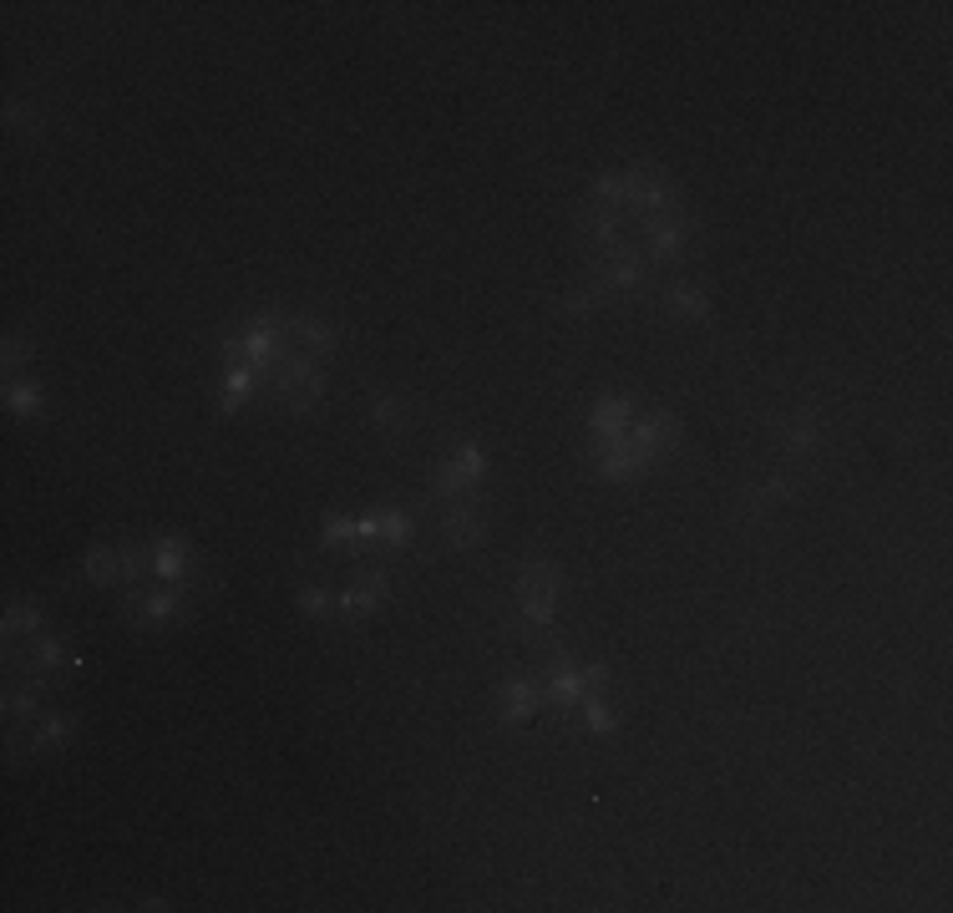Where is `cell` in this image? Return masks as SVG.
I'll list each match as a JSON object with an SVG mask.
<instances>
[{"instance_id": "14", "label": "cell", "mask_w": 953, "mask_h": 913, "mask_svg": "<svg viewBox=\"0 0 953 913\" xmlns=\"http://www.w3.org/2000/svg\"><path fill=\"white\" fill-rule=\"evenodd\" d=\"M76 737V716H66V710H57V716H46L36 731H30V756L41 752H61V746H72Z\"/></svg>"}, {"instance_id": "18", "label": "cell", "mask_w": 953, "mask_h": 913, "mask_svg": "<svg viewBox=\"0 0 953 913\" xmlns=\"http://www.w3.org/2000/svg\"><path fill=\"white\" fill-rule=\"evenodd\" d=\"M411 538H416V523H411L406 508H396V513H376V538H370V544H381V548H411Z\"/></svg>"}, {"instance_id": "26", "label": "cell", "mask_w": 953, "mask_h": 913, "mask_svg": "<svg viewBox=\"0 0 953 913\" xmlns=\"http://www.w3.org/2000/svg\"><path fill=\"white\" fill-rule=\"evenodd\" d=\"M26 361H30V345H26V336L15 330V336L5 340V361H0V366H5V381H11V376H21V366H26Z\"/></svg>"}, {"instance_id": "1", "label": "cell", "mask_w": 953, "mask_h": 913, "mask_svg": "<svg viewBox=\"0 0 953 913\" xmlns=\"http://www.w3.org/2000/svg\"><path fill=\"white\" fill-rule=\"evenodd\" d=\"M558 594H563V569L553 559H528L517 569V619L528 630H548L553 624Z\"/></svg>"}, {"instance_id": "24", "label": "cell", "mask_w": 953, "mask_h": 913, "mask_svg": "<svg viewBox=\"0 0 953 913\" xmlns=\"http://www.w3.org/2000/svg\"><path fill=\"white\" fill-rule=\"evenodd\" d=\"M5 127H11L15 137H41V112L26 107L21 97H11V102H5Z\"/></svg>"}, {"instance_id": "11", "label": "cell", "mask_w": 953, "mask_h": 913, "mask_svg": "<svg viewBox=\"0 0 953 913\" xmlns=\"http://www.w3.org/2000/svg\"><path fill=\"white\" fill-rule=\"evenodd\" d=\"M152 579L158 584H188V544L183 538H158L152 544Z\"/></svg>"}, {"instance_id": "15", "label": "cell", "mask_w": 953, "mask_h": 913, "mask_svg": "<svg viewBox=\"0 0 953 913\" xmlns=\"http://www.w3.org/2000/svg\"><path fill=\"white\" fill-rule=\"evenodd\" d=\"M370 427L381 431V437H406V427H411L406 401L391 397V391H381V397L370 401Z\"/></svg>"}, {"instance_id": "16", "label": "cell", "mask_w": 953, "mask_h": 913, "mask_svg": "<svg viewBox=\"0 0 953 913\" xmlns=\"http://www.w3.org/2000/svg\"><path fill=\"white\" fill-rule=\"evenodd\" d=\"M82 574H87L91 589H107V584H122V553L112 544H97L87 553V563H82Z\"/></svg>"}, {"instance_id": "23", "label": "cell", "mask_w": 953, "mask_h": 913, "mask_svg": "<svg viewBox=\"0 0 953 913\" xmlns=\"http://www.w3.org/2000/svg\"><path fill=\"white\" fill-rule=\"evenodd\" d=\"M30 665H36V670H46V675H57V670L76 665V655L61 645V640H36V649H30Z\"/></svg>"}, {"instance_id": "17", "label": "cell", "mask_w": 953, "mask_h": 913, "mask_svg": "<svg viewBox=\"0 0 953 913\" xmlns=\"http://www.w3.org/2000/svg\"><path fill=\"white\" fill-rule=\"evenodd\" d=\"M578 710H584V731H594V737H614L619 731V710L609 701V691H588L578 701Z\"/></svg>"}, {"instance_id": "13", "label": "cell", "mask_w": 953, "mask_h": 913, "mask_svg": "<svg viewBox=\"0 0 953 913\" xmlns=\"http://www.w3.org/2000/svg\"><path fill=\"white\" fill-rule=\"evenodd\" d=\"M664 309H670L675 320L695 325V320H705V315H710V295H705L695 280H675L670 290H664Z\"/></svg>"}, {"instance_id": "9", "label": "cell", "mask_w": 953, "mask_h": 913, "mask_svg": "<svg viewBox=\"0 0 953 913\" xmlns=\"http://www.w3.org/2000/svg\"><path fill=\"white\" fill-rule=\"evenodd\" d=\"M630 427H634V401H624V397H603L594 406V416H588L594 442H619V437H630Z\"/></svg>"}, {"instance_id": "4", "label": "cell", "mask_w": 953, "mask_h": 913, "mask_svg": "<svg viewBox=\"0 0 953 913\" xmlns=\"http://www.w3.org/2000/svg\"><path fill=\"white\" fill-rule=\"evenodd\" d=\"M543 706V680L538 675H513L498 691V721L502 726H528Z\"/></svg>"}, {"instance_id": "5", "label": "cell", "mask_w": 953, "mask_h": 913, "mask_svg": "<svg viewBox=\"0 0 953 913\" xmlns=\"http://www.w3.org/2000/svg\"><path fill=\"white\" fill-rule=\"evenodd\" d=\"M630 442L639 447V456H645L649 467L660 462L670 447L680 442V422L670 412H649V416H634V427H630Z\"/></svg>"}, {"instance_id": "2", "label": "cell", "mask_w": 953, "mask_h": 913, "mask_svg": "<svg viewBox=\"0 0 953 913\" xmlns=\"http://www.w3.org/2000/svg\"><path fill=\"white\" fill-rule=\"evenodd\" d=\"M487 477V447L482 442H462L452 452V462H441L437 472H431V492L437 498H472L477 492V483Z\"/></svg>"}, {"instance_id": "8", "label": "cell", "mask_w": 953, "mask_h": 913, "mask_svg": "<svg viewBox=\"0 0 953 913\" xmlns=\"http://www.w3.org/2000/svg\"><path fill=\"white\" fill-rule=\"evenodd\" d=\"M796 498V477H771V483H750L746 492H741V518L746 523H761V518H771L781 508V502Z\"/></svg>"}, {"instance_id": "3", "label": "cell", "mask_w": 953, "mask_h": 913, "mask_svg": "<svg viewBox=\"0 0 953 913\" xmlns=\"http://www.w3.org/2000/svg\"><path fill=\"white\" fill-rule=\"evenodd\" d=\"M441 538L452 553H467V548H482L487 544V518L477 513V502L467 498H452L447 502V518H441Z\"/></svg>"}, {"instance_id": "10", "label": "cell", "mask_w": 953, "mask_h": 913, "mask_svg": "<svg viewBox=\"0 0 953 913\" xmlns=\"http://www.w3.org/2000/svg\"><path fill=\"white\" fill-rule=\"evenodd\" d=\"M781 452L792 456V462H811V456L821 452V422L817 412H796L786 427H781Z\"/></svg>"}, {"instance_id": "12", "label": "cell", "mask_w": 953, "mask_h": 913, "mask_svg": "<svg viewBox=\"0 0 953 913\" xmlns=\"http://www.w3.org/2000/svg\"><path fill=\"white\" fill-rule=\"evenodd\" d=\"M259 376H265V370L249 366L244 355H229V366H223V412H239V406L254 397Z\"/></svg>"}, {"instance_id": "6", "label": "cell", "mask_w": 953, "mask_h": 913, "mask_svg": "<svg viewBox=\"0 0 953 913\" xmlns=\"http://www.w3.org/2000/svg\"><path fill=\"white\" fill-rule=\"evenodd\" d=\"M183 599H188V584H158V579H152V589L133 594V605H127V609L137 614V624H147V630H152V624H168V619L183 609Z\"/></svg>"}, {"instance_id": "7", "label": "cell", "mask_w": 953, "mask_h": 913, "mask_svg": "<svg viewBox=\"0 0 953 913\" xmlns=\"http://www.w3.org/2000/svg\"><path fill=\"white\" fill-rule=\"evenodd\" d=\"M386 594H391V579H386V569H370V574H361L345 594H335V609H340L345 619H361V614H370V609H381Z\"/></svg>"}, {"instance_id": "22", "label": "cell", "mask_w": 953, "mask_h": 913, "mask_svg": "<svg viewBox=\"0 0 953 913\" xmlns=\"http://www.w3.org/2000/svg\"><path fill=\"white\" fill-rule=\"evenodd\" d=\"M355 523H361V518H325V528H320V548L325 553H345V548H361L355 544Z\"/></svg>"}, {"instance_id": "20", "label": "cell", "mask_w": 953, "mask_h": 913, "mask_svg": "<svg viewBox=\"0 0 953 913\" xmlns=\"http://www.w3.org/2000/svg\"><path fill=\"white\" fill-rule=\"evenodd\" d=\"M41 630V605L36 599H11L5 609V645H15L21 634H36Z\"/></svg>"}, {"instance_id": "25", "label": "cell", "mask_w": 953, "mask_h": 913, "mask_svg": "<svg viewBox=\"0 0 953 913\" xmlns=\"http://www.w3.org/2000/svg\"><path fill=\"white\" fill-rule=\"evenodd\" d=\"M294 599H300V614H305V619H325V609L335 605V594H330V589H309V584L294 594Z\"/></svg>"}, {"instance_id": "21", "label": "cell", "mask_w": 953, "mask_h": 913, "mask_svg": "<svg viewBox=\"0 0 953 913\" xmlns=\"http://www.w3.org/2000/svg\"><path fill=\"white\" fill-rule=\"evenodd\" d=\"M603 300H609V290H603L599 280H588L584 290H569V295L558 300V315H573V320H584V315H594Z\"/></svg>"}, {"instance_id": "19", "label": "cell", "mask_w": 953, "mask_h": 913, "mask_svg": "<svg viewBox=\"0 0 953 913\" xmlns=\"http://www.w3.org/2000/svg\"><path fill=\"white\" fill-rule=\"evenodd\" d=\"M5 406H11L21 422H36V416H41V386L26 381V376H11V381H5Z\"/></svg>"}]
</instances>
